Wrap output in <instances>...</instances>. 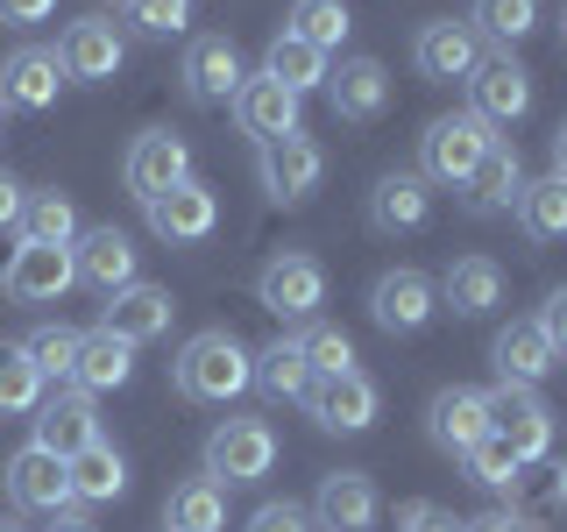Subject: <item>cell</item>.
<instances>
[{
    "label": "cell",
    "instance_id": "6da1fadb",
    "mask_svg": "<svg viewBox=\"0 0 567 532\" xmlns=\"http://www.w3.org/2000/svg\"><path fill=\"white\" fill-rule=\"evenodd\" d=\"M171 383H177V398H192V405H235L241 390L256 383V355H248L227 327H206V334H192V341L177 348Z\"/></svg>",
    "mask_w": 567,
    "mask_h": 532
},
{
    "label": "cell",
    "instance_id": "7a4b0ae2",
    "mask_svg": "<svg viewBox=\"0 0 567 532\" xmlns=\"http://www.w3.org/2000/svg\"><path fill=\"white\" fill-rule=\"evenodd\" d=\"M277 469V433H270V419H220L206 433V475L220 490H241V483H262V475Z\"/></svg>",
    "mask_w": 567,
    "mask_h": 532
},
{
    "label": "cell",
    "instance_id": "3957f363",
    "mask_svg": "<svg viewBox=\"0 0 567 532\" xmlns=\"http://www.w3.org/2000/svg\"><path fill=\"white\" fill-rule=\"evenodd\" d=\"M256 306L277 313V319H312L327 306V263L306 256V248H277L256 270Z\"/></svg>",
    "mask_w": 567,
    "mask_h": 532
},
{
    "label": "cell",
    "instance_id": "277c9868",
    "mask_svg": "<svg viewBox=\"0 0 567 532\" xmlns=\"http://www.w3.org/2000/svg\"><path fill=\"white\" fill-rule=\"evenodd\" d=\"M489 135L475 114H440L433 129L419 135V177L425 185H468V171L483 164V150H489Z\"/></svg>",
    "mask_w": 567,
    "mask_h": 532
},
{
    "label": "cell",
    "instance_id": "5b68a950",
    "mask_svg": "<svg viewBox=\"0 0 567 532\" xmlns=\"http://www.w3.org/2000/svg\"><path fill=\"white\" fill-rule=\"evenodd\" d=\"M256 177H262V192H270V206H306L319 192V177H327V150H319L306 129L284 135V142H262Z\"/></svg>",
    "mask_w": 567,
    "mask_h": 532
},
{
    "label": "cell",
    "instance_id": "8992f818",
    "mask_svg": "<svg viewBox=\"0 0 567 532\" xmlns=\"http://www.w3.org/2000/svg\"><path fill=\"white\" fill-rule=\"evenodd\" d=\"M71 284H79V263H71V248L22 242L8 263H0V298H8V306H58Z\"/></svg>",
    "mask_w": 567,
    "mask_h": 532
},
{
    "label": "cell",
    "instance_id": "52a82bcc",
    "mask_svg": "<svg viewBox=\"0 0 567 532\" xmlns=\"http://www.w3.org/2000/svg\"><path fill=\"white\" fill-rule=\"evenodd\" d=\"M489 433L504 440V448L518 454L525 469L554 454V412H546L539 390H525V383H496V390H489Z\"/></svg>",
    "mask_w": 567,
    "mask_h": 532
},
{
    "label": "cell",
    "instance_id": "ba28073f",
    "mask_svg": "<svg viewBox=\"0 0 567 532\" xmlns=\"http://www.w3.org/2000/svg\"><path fill=\"white\" fill-rule=\"evenodd\" d=\"M312 412L319 433H369L383 412V390L362 377V369H341V377H312V390L298 398Z\"/></svg>",
    "mask_w": 567,
    "mask_h": 532
},
{
    "label": "cell",
    "instance_id": "9c48e42d",
    "mask_svg": "<svg viewBox=\"0 0 567 532\" xmlns=\"http://www.w3.org/2000/svg\"><path fill=\"white\" fill-rule=\"evenodd\" d=\"M468 114L483 121V129H518L532 114V71L511 58V50H496V58L475 64L468 79Z\"/></svg>",
    "mask_w": 567,
    "mask_h": 532
},
{
    "label": "cell",
    "instance_id": "30bf717a",
    "mask_svg": "<svg viewBox=\"0 0 567 532\" xmlns=\"http://www.w3.org/2000/svg\"><path fill=\"white\" fill-rule=\"evenodd\" d=\"M185 177H192V150H185V135H171V129H142L128 142V156H121V185H128L142 206L164 200L171 185H185Z\"/></svg>",
    "mask_w": 567,
    "mask_h": 532
},
{
    "label": "cell",
    "instance_id": "8fae6325",
    "mask_svg": "<svg viewBox=\"0 0 567 532\" xmlns=\"http://www.w3.org/2000/svg\"><path fill=\"white\" fill-rule=\"evenodd\" d=\"M29 426H35V448H50L58 461L85 454V448L100 440V412H93V398H85L79 383H58V390H43V405L29 412Z\"/></svg>",
    "mask_w": 567,
    "mask_h": 532
},
{
    "label": "cell",
    "instance_id": "7c38bea8",
    "mask_svg": "<svg viewBox=\"0 0 567 532\" xmlns=\"http://www.w3.org/2000/svg\"><path fill=\"white\" fill-rule=\"evenodd\" d=\"M58 64H64L71 85H106V79H121V64H128V35L106 22V14H85V22L64 29Z\"/></svg>",
    "mask_w": 567,
    "mask_h": 532
},
{
    "label": "cell",
    "instance_id": "4fadbf2b",
    "mask_svg": "<svg viewBox=\"0 0 567 532\" xmlns=\"http://www.w3.org/2000/svg\"><path fill=\"white\" fill-rule=\"evenodd\" d=\"M177 79H185V100H192V106H235V93H241L248 71H241V50L227 43V35H192Z\"/></svg>",
    "mask_w": 567,
    "mask_h": 532
},
{
    "label": "cell",
    "instance_id": "5bb4252c",
    "mask_svg": "<svg viewBox=\"0 0 567 532\" xmlns=\"http://www.w3.org/2000/svg\"><path fill=\"white\" fill-rule=\"evenodd\" d=\"M412 64H419V79H433V85H468L475 79V64H483V35H475L468 22H454V14H440V22H425L412 35Z\"/></svg>",
    "mask_w": 567,
    "mask_h": 532
},
{
    "label": "cell",
    "instance_id": "9a60e30c",
    "mask_svg": "<svg viewBox=\"0 0 567 532\" xmlns=\"http://www.w3.org/2000/svg\"><path fill=\"white\" fill-rule=\"evenodd\" d=\"M440 313V291L425 270H383L369 284V319H377L383 334H425Z\"/></svg>",
    "mask_w": 567,
    "mask_h": 532
},
{
    "label": "cell",
    "instance_id": "2e32d148",
    "mask_svg": "<svg viewBox=\"0 0 567 532\" xmlns=\"http://www.w3.org/2000/svg\"><path fill=\"white\" fill-rule=\"evenodd\" d=\"M306 511H312L319 532H377L383 497H377V483H369L362 469H333V475H319V490H312Z\"/></svg>",
    "mask_w": 567,
    "mask_h": 532
},
{
    "label": "cell",
    "instance_id": "e0dca14e",
    "mask_svg": "<svg viewBox=\"0 0 567 532\" xmlns=\"http://www.w3.org/2000/svg\"><path fill=\"white\" fill-rule=\"evenodd\" d=\"M298 106H306V100H298L291 85H277L270 71H248V79H241V93H235V129H241V135L262 150V142L298 135Z\"/></svg>",
    "mask_w": 567,
    "mask_h": 532
},
{
    "label": "cell",
    "instance_id": "ac0fdd59",
    "mask_svg": "<svg viewBox=\"0 0 567 532\" xmlns=\"http://www.w3.org/2000/svg\"><path fill=\"white\" fill-rule=\"evenodd\" d=\"M142 213H150V235H156V242H177V248L206 242L213 227H220V200H213V185H199V177L171 185L164 200H150Z\"/></svg>",
    "mask_w": 567,
    "mask_h": 532
},
{
    "label": "cell",
    "instance_id": "d6986e66",
    "mask_svg": "<svg viewBox=\"0 0 567 532\" xmlns=\"http://www.w3.org/2000/svg\"><path fill=\"white\" fill-rule=\"evenodd\" d=\"M171 319H177V298L164 291V284H128V291H114L106 298V313H100V327L114 334V341H128V348H142V341H164L171 334Z\"/></svg>",
    "mask_w": 567,
    "mask_h": 532
},
{
    "label": "cell",
    "instance_id": "ffe728a7",
    "mask_svg": "<svg viewBox=\"0 0 567 532\" xmlns=\"http://www.w3.org/2000/svg\"><path fill=\"white\" fill-rule=\"evenodd\" d=\"M425 433H433V448L440 454H468L475 440H489V390H468V383H454V390H440L433 405H425Z\"/></svg>",
    "mask_w": 567,
    "mask_h": 532
},
{
    "label": "cell",
    "instance_id": "44dd1931",
    "mask_svg": "<svg viewBox=\"0 0 567 532\" xmlns=\"http://www.w3.org/2000/svg\"><path fill=\"white\" fill-rule=\"evenodd\" d=\"M8 497H14V511H43V519H58V511H71V469L50 448H29L8 461Z\"/></svg>",
    "mask_w": 567,
    "mask_h": 532
},
{
    "label": "cell",
    "instance_id": "7402d4cb",
    "mask_svg": "<svg viewBox=\"0 0 567 532\" xmlns=\"http://www.w3.org/2000/svg\"><path fill=\"white\" fill-rule=\"evenodd\" d=\"M64 85L71 79H64L58 50H43V43H22V50H8V58H0V100H8V106L43 114V106H58Z\"/></svg>",
    "mask_w": 567,
    "mask_h": 532
},
{
    "label": "cell",
    "instance_id": "603a6c76",
    "mask_svg": "<svg viewBox=\"0 0 567 532\" xmlns=\"http://www.w3.org/2000/svg\"><path fill=\"white\" fill-rule=\"evenodd\" d=\"M461 192H468V213H475V221L518 206V192H525V156H518V142H511V135H489L483 164L468 171V185H461Z\"/></svg>",
    "mask_w": 567,
    "mask_h": 532
},
{
    "label": "cell",
    "instance_id": "cb8c5ba5",
    "mask_svg": "<svg viewBox=\"0 0 567 532\" xmlns=\"http://www.w3.org/2000/svg\"><path fill=\"white\" fill-rule=\"evenodd\" d=\"M71 263H79V284H93L100 298L128 291L142 277L135 270V242L121 235V227H79V248H71Z\"/></svg>",
    "mask_w": 567,
    "mask_h": 532
},
{
    "label": "cell",
    "instance_id": "d4e9b609",
    "mask_svg": "<svg viewBox=\"0 0 567 532\" xmlns=\"http://www.w3.org/2000/svg\"><path fill=\"white\" fill-rule=\"evenodd\" d=\"M327 100H333L341 121L369 129V121H383V106H390V71L377 58H341L327 71Z\"/></svg>",
    "mask_w": 567,
    "mask_h": 532
},
{
    "label": "cell",
    "instance_id": "484cf974",
    "mask_svg": "<svg viewBox=\"0 0 567 532\" xmlns=\"http://www.w3.org/2000/svg\"><path fill=\"white\" fill-rule=\"evenodd\" d=\"M489 362H496V383H525V390H539L546 377H554V341L539 334V319H511L504 334L489 341Z\"/></svg>",
    "mask_w": 567,
    "mask_h": 532
},
{
    "label": "cell",
    "instance_id": "4316f807",
    "mask_svg": "<svg viewBox=\"0 0 567 532\" xmlns=\"http://www.w3.org/2000/svg\"><path fill=\"white\" fill-rule=\"evenodd\" d=\"M425 221H433V185H425L419 171L377 177V192H369V227H377V235H419Z\"/></svg>",
    "mask_w": 567,
    "mask_h": 532
},
{
    "label": "cell",
    "instance_id": "83f0119b",
    "mask_svg": "<svg viewBox=\"0 0 567 532\" xmlns=\"http://www.w3.org/2000/svg\"><path fill=\"white\" fill-rule=\"evenodd\" d=\"M433 291L454 319H483V313L504 306V270H496L489 256H461V263H447V277H440Z\"/></svg>",
    "mask_w": 567,
    "mask_h": 532
},
{
    "label": "cell",
    "instance_id": "f1b7e54d",
    "mask_svg": "<svg viewBox=\"0 0 567 532\" xmlns=\"http://www.w3.org/2000/svg\"><path fill=\"white\" fill-rule=\"evenodd\" d=\"M128 377H135V348H128V341H114L106 327L79 334V369H71V383H79L85 398H100V390H121Z\"/></svg>",
    "mask_w": 567,
    "mask_h": 532
},
{
    "label": "cell",
    "instance_id": "f546056e",
    "mask_svg": "<svg viewBox=\"0 0 567 532\" xmlns=\"http://www.w3.org/2000/svg\"><path fill=\"white\" fill-rule=\"evenodd\" d=\"M64 469H71V504H114V497L128 490V461H121V448H106V440H93L85 454H71Z\"/></svg>",
    "mask_w": 567,
    "mask_h": 532
},
{
    "label": "cell",
    "instance_id": "4dcf8cb0",
    "mask_svg": "<svg viewBox=\"0 0 567 532\" xmlns=\"http://www.w3.org/2000/svg\"><path fill=\"white\" fill-rule=\"evenodd\" d=\"M518 227H525V242H567V177H525V192H518Z\"/></svg>",
    "mask_w": 567,
    "mask_h": 532
},
{
    "label": "cell",
    "instance_id": "1f68e13d",
    "mask_svg": "<svg viewBox=\"0 0 567 532\" xmlns=\"http://www.w3.org/2000/svg\"><path fill=\"white\" fill-rule=\"evenodd\" d=\"M227 525V490L213 475H192V483L171 490L164 504V532H220Z\"/></svg>",
    "mask_w": 567,
    "mask_h": 532
},
{
    "label": "cell",
    "instance_id": "d6a6232c",
    "mask_svg": "<svg viewBox=\"0 0 567 532\" xmlns=\"http://www.w3.org/2000/svg\"><path fill=\"white\" fill-rule=\"evenodd\" d=\"M256 390L277 398V405H291V398L312 390V362H306V348H298V334H284V341H270L256 355Z\"/></svg>",
    "mask_w": 567,
    "mask_h": 532
},
{
    "label": "cell",
    "instance_id": "836d02e7",
    "mask_svg": "<svg viewBox=\"0 0 567 532\" xmlns=\"http://www.w3.org/2000/svg\"><path fill=\"white\" fill-rule=\"evenodd\" d=\"M262 71H270L277 85H291V93L306 100V93H319V85H327V71H333V64L319 58L312 43H298L291 29H277V35H270V50H262Z\"/></svg>",
    "mask_w": 567,
    "mask_h": 532
},
{
    "label": "cell",
    "instance_id": "e575fe53",
    "mask_svg": "<svg viewBox=\"0 0 567 532\" xmlns=\"http://www.w3.org/2000/svg\"><path fill=\"white\" fill-rule=\"evenodd\" d=\"M22 242H43V248H71L79 242V206H71V192H29V206H22V227H14Z\"/></svg>",
    "mask_w": 567,
    "mask_h": 532
},
{
    "label": "cell",
    "instance_id": "d590c367",
    "mask_svg": "<svg viewBox=\"0 0 567 532\" xmlns=\"http://www.w3.org/2000/svg\"><path fill=\"white\" fill-rule=\"evenodd\" d=\"M461 475H468L475 490H489V497H518V490H525V461L511 454L496 433H489V440H475V448L461 454Z\"/></svg>",
    "mask_w": 567,
    "mask_h": 532
},
{
    "label": "cell",
    "instance_id": "8d00e7d4",
    "mask_svg": "<svg viewBox=\"0 0 567 532\" xmlns=\"http://www.w3.org/2000/svg\"><path fill=\"white\" fill-rule=\"evenodd\" d=\"M298 35V43H312L319 58H333V50L348 43V0H291V22H284Z\"/></svg>",
    "mask_w": 567,
    "mask_h": 532
},
{
    "label": "cell",
    "instance_id": "74e56055",
    "mask_svg": "<svg viewBox=\"0 0 567 532\" xmlns=\"http://www.w3.org/2000/svg\"><path fill=\"white\" fill-rule=\"evenodd\" d=\"M468 29L483 35V43H525L532 29H539V0H475L468 8Z\"/></svg>",
    "mask_w": 567,
    "mask_h": 532
},
{
    "label": "cell",
    "instance_id": "f35d334b",
    "mask_svg": "<svg viewBox=\"0 0 567 532\" xmlns=\"http://www.w3.org/2000/svg\"><path fill=\"white\" fill-rule=\"evenodd\" d=\"M43 405V377H35L22 341H0V419H29Z\"/></svg>",
    "mask_w": 567,
    "mask_h": 532
},
{
    "label": "cell",
    "instance_id": "ab89813d",
    "mask_svg": "<svg viewBox=\"0 0 567 532\" xmlns=\"http://www.w3.org/2000/svg\"><path fill=\"white\" fill-rule=\"evenodd\" d=\"M22 348H29V362H35V377H43V383H71V369H79V327H64V319L35 327Z\"/></svg>",
    "mask_w": 567,
    "mask_h": 532
},
{
    "label": "cell",
    "instance_id": "60d3db41",
    "mask_svg": "<svg viewBox=\"0 0 567 532\" xmlns=\"http://www.w3.org/2000/svg\"><path fill=\"white\" fill-rule=\"evenodd\" d=\"M298 348H306L312 377H341V369H354V341L341 327H327V319H306V327H298Z\"/></svg>",
    "mask_w": 567,
    "mask_h": 532
},
{
    "label": "cell",
    "instance_id": "b9f144b4",
    "mask_svg": "<svg viewBox=\"0 0 567 532\" xmlns=\"http://www.w3.org/2000/svg\"><path fill=\"white\" fill-rule=\"evenodd\" d=\"M192 8H199V0H128V29L150 35V43H164V35L192 29Z\"/></svg>",
    "mask_w": 567,
    "mask_h": 532
},
{
    "label": "cell",
    "instance_id": "7bdbcfd3",
    "mask_svg": "<svg viewBox=\"0 0 567 532\" xmlns=\"http://www.w3.org/2000/svg\"><path fill=\"white\" fill-rule=\"evenodd\" d=\"M248 532H319L306 504H291V497H270V504L248 511Z\"/></svg>",
    "mask_w": 567,
    "mask_h": 532
},
{
    "label": "cell",
    "instance_id": "ee69618b",
    "mask_svg": "<svg viewBox=\"0 0 567 532\" xmlns=\"http://www.w3.org/2000/svg\"><path fill=\"white\" fill-rule=\"evenodd\" d=\"M398 532H468V525H461L454 511H440V504H425V497H419V504L398 511Z\"/></svg>",
    "mask_w": 567,
    "mask_h": 532
},
{
    "label": "cell",
    "instance_id": "f6af8a7d",
    "mask_svg": "<svg viewBox=\"0 0 567 532\" xmlns=\"http://www.w3.org/2000/svg\"><path fill=\"white\" fill-rule=\"evenodd\" d=\"M539 334L554 341V355H567V284H560V291H546V306H539Z\"/></svg>",
    "mask_w": 567,
    "mask_h": 532
},
{
    "label": "cell",
    "instance_id": "bcb514c9",
    "mask_svg": "<svg viewBox=\"0 0 567 532\" xmlns=\"http://www.w3.org/2000/svg\"><path fill=\"white\" fill-rule=\"evenodd\" d=\"M58 14V0H0V29H35Z\"/></svg>",
    "mask_w": 567,
    "mask_h": 532
},
{
    "label": "cell",
    "instance_id": "7dc6e473",
    "mask_svg": "<svg viewBox=\"0 0 567 532\" xmlns=\"http://www.w3.org/2000/svg\"><path fill=\"white\" fill-rule=\"evenodd\" d=\"M22 206H29V185L14 171H0V235H14V227H22Z\"/></svg>",
    "mask_w": 567,
    "mask_h": 532
},
{
    "label": "cell",
    "instance_id": "c3c4849f",
    "mask_svg": "<svg viewBox=\"0 0 567 532\" xmlns=\"http://www.w3.org/2000/svg\"><path fill=\"white\" fill-rule=\"evenodd\" d=\"M468 532H539L532 519H518V511H483V519H475Z\"/></svg>",
    "mask_w": 567,
    "mask_h": 532
},
{
    "label": "cell",
    "instance_id": "681fc988",
    "mask_svg": "<svg viewBox=\"0 0 567 532\" xmlns=\"http://www.w3.org/2000/svg\"><path fill=\"white\" fill-rule=\"evenodd\" d=\"M50 532H100V525L85 519V511H58V519H50Z\"/></svg>",
    "mask_w": 567,
    "mask_h": 532
},
{
    "label": "cell",
    "instance_id": "f907efd6",
    "mask_svg": "<svg viewBox=\"0 0 567 532\" xmlns=\"http://www.w3.org/2000/svg\"><path fill=\"white\" fill-rule=\"evenodd\" d=\"M554 177H567V121L554 129Z\"/></svg>",
    "mask_w": 567,
    "mask_h": 532
},
{
    "label": "cell",
    "instance_id": "816d5d0a",
    "mask_svg": "<svg viewBox=\"0 0 567 532\" xmlns=\"http://www.w3.org/2000/svg\"><path fill=\"white\" fill-rule=\"evenodd\" d=\"M554 497H560V504H567V461H560V469H554Z\"/></svg>",
    "mask_w": 567,
    "mask_h": 532
},
{
    "label": "cell",
    "instance_id": "f5cc1de1",
    "mask_svg": "<svg viewBox=\"0 0 567 532\" xmlns=\"http://www.w3.org/2000/svg\"><path fill=\"white\" fill-rule=\"evenodd\" d=\"M0 532H22V525H14V519H0Z\"/></svg>",
    "mask_w": 567,
    "mask_h": 532
},
{
    "label": "cell",
    "instance_id": "db71d44e",
    "mask_svg": "<svg viewBox=\"0 0 567 532\" xmlns=\"http://www.w3.org/2000/svg\"><path fill=\"white\" fill-rule=\"evenodd\" d=\"M560 43H567V8H560Z\"/></svg>",
    "mask_w": 567,
    "mask_h": 532
},
{
    "label": "cell",
    "instance_id": "11a10c76",
    "mask_svg": "<svg viewBox=\"0 0 567 532\" xmlns=\"http://www.w3.org/2000/svg\"><path fill=\"white\" fill-rule=\"evenodd\" d=\"M0 121H8V100H0Z\"/></svg>",
    "mask_w": 567,
    "mask_h": 532
},
{
    "label": "cell",
    "instance_id": "9f6ffc18",
    "mask_svg": "<svg viewBox=\"0 0 567 532\" xmlns=\"http://www.w3.org/2000/svg\"><path fill=\"white\" fill-rule=\"evenodd\" d=\"M114 8H128V0H114Z\"/></svg>",
    "mask_w": 567,
    "mask_h": 532
}]
</instances>
